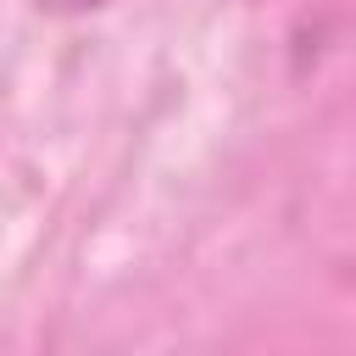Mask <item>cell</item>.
Instances as JSON below:
<instances>
[{"label":"cell","mask_w":356,"mask_h":356,"mask_svg":"<svg viewBox=\"0 0 356 356\" xmlns=\"http://www.w3.org/2000/svg\"><path fill=\"white\" fill-rule=\"evenodd\" d=\"M111 0H33V11L44 17H89V11H106Z\"/></svg>","instance_id":"1"}]
</instances>
